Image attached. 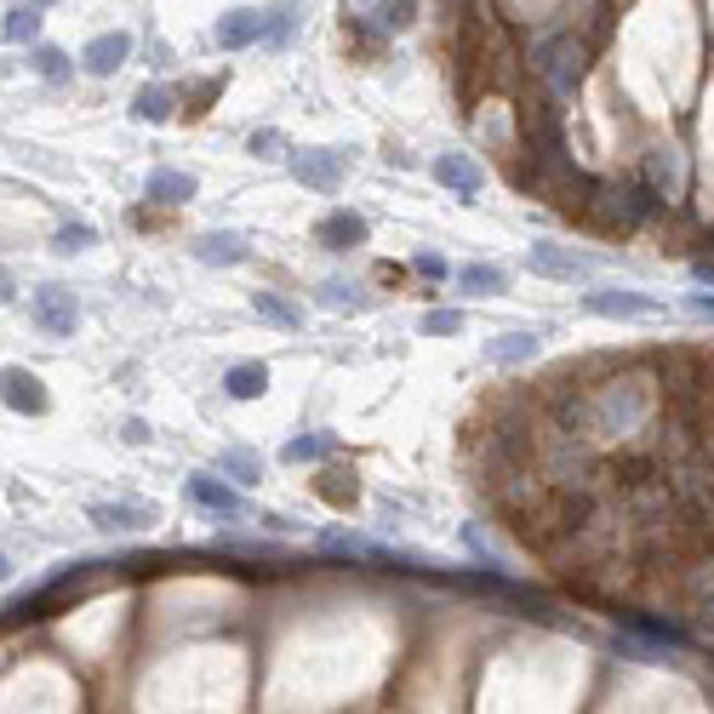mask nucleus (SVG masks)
<instances>
[{
  "label": "nucleus",
  "instance_id": "16",
  "mask_svg": "<svg viewBox=\"0 0 714 714\" xmlns=\"http://www.w3.org/2000/svg\"><path fill=\"white\" fill-rule=\"evenodd\" d=\"M189 503L195 508H212V515H241L235 487H223L218 475H189Z\"/></svg>",
  "mask_w": 714,
  "mask_h": 714
},
{
  "label": "nucleus",
  "instance_id": "26",
  "mask_svg": "<svg viewBox=\"0 0 714 714\" xmlns=\"http://www.w3.org/2000/svg\"><path fill=\"white\" fill-rule=\"evenodd\" d=\"M315 492H320L331 508H349L354 498H361V487H354V475H349V469H326V475L315 480Z\"/></svg>",
  "mask_w": 714,
  "mask_h": 714
},
{
  "label": "nucleus",
  "instance_id": "30",
  "mask_svg": "<svg viewBox=\"0 0 714 714\" xmlns=\"http://www.w3.org/2000/svg\"><path fill=\"white\" fill-rule=\"evenodd\" d=\"M0 35H7V40H35V35H40V7H30V0H23V7L0 23Z\"/></svg>",
  "mask_w": 714,
  "mask_h": 714
},
{
  "label": "nucleus",
  "instance_id": "18",
  "mask_svg": "<svg viewBox=\"0 0 714 714\" xmlns=\"http://www.w3.org/2000/svg\"><path fill=\"white\" fill-rule=\"evenodd\" d=\"M223 389L235 395V400H258V395L269 389V366H264V361H241V366H229Z\"/></svg>",
  "mask_w": 714,
  "mask_h": 714
},
{
  "label": "nucleus",
  "instance_id": "19",
  "mask_svg": "<svg viewBox=\"0 0 714 714\" xmlns=\"http://www.w3.org/2000/svg\"><path fill=\"white\" fill-rule=\"evenodd\" d=\"M218 475H229L235 487H258V480H264V457L246 452V446H229V452L218 457Z\"/></svg>",
  "mask_w": 714,
  "mask_h": 714
},
{
  "label": "nucleus",
  "instance_id": "15",
  "mask_svg": "<svg viewBox=\"0 0 714 714\" xmlns=\"http://www.w3.org/2000/svg\"><path fill=\"white\" fill-rule=\"evenodd\" d=\"M583 309H589V315H611V320H634V315H652L657 303L641 297V292H589V297H583Z\"/></svg>",
  "mask_w": 714,
  "mask_h": 714
},
{
  "label": "nucleus",
  "instance_id": "25",
  "mask_svg": "<svg viewBox=\"0 0 714 714\" xmlns=\"http://www.w3.org/2000/svg\"><path fill=\"white\" fill-rule=\"evenodd\" d=\"M292 23H297V0H274V7H264V46H280L292 35Z\"/></svg>",
  "mask_w": 714,
  "mask_h": 714
},
{
  "label": "nucleus",
  "instance_id": "7",
  "mask_svg": "<svg viewBox=\"0 0 714 714\" xmlns=\"http://www.w3.org/2000/svg\"><path fill=\"white\" fill-rule=\"evenodd\" d=\"M86 520H92L97 531H143V526L161 520V508L143 503V498H120V503H92Z\"/></svg>",
  "mask_w": 714,
  "mask_h": 714
},
{
  "label": "nucleus",
  "instance_id": "31",
  "mask_svg": "<svg viewBox=\"0 0 714 714\" xmlns=\"http://www.w3.org/2000/svg\"><path fill=\"white\" fill-rule=\"evenodd\" d=\"M35 74H40V81H52V86H63L69 81V58L58 52V46H35Z\"/></svg>",
  "mask_w": 714,
  "mask_h": 714
},
{
  "label": "nucleus",
  "instance_id": "13",
  "mask_svg": "<svg viewBox=\"0 0 714 714\" xmlns=\"http://www.w3.org/2000/svg\"><path fill=\"white\" fill-rule=\"evenodd\" d=\"M195 177L189 172H177V166H155L149 172V184H143V195L155 200V207H184V200H195Z\"/></svg>",
  "mask_w": 714,
  "mask_h": 714
},
{
  "label": "nucleus",
  "instance_id": "37",
  "mask_svg": "<svg viewBox=\"0 0 714 714\" xmlns=\"http://www.w3.org/2000/svg\"><path fill=\"white\" fill-rule=\"evenodd\" d=\"M686 309L703 315V320H714V297H709V292H692V297H686Z\"/></svg>",
  "mask_w": 714,
  "mask_h": 714
},
{
  "label": "nucleus",
  "instance_id": "11",
  "mask_svg": "<svg viewBox=\"0 0 714 714\" xmlns=\"http://www.w3.org/2000/svg\"><path fill=\"white\" fill-rule=\"evenodd\" d=\"M435 184H446L457 200H475L480 184H487V172H480L475 155H441V161H435Z\"/></svg>",
  "mask_w": 714,
  "mask_h": 714
},
{
  "label": "nucleus",
  "instance_id": "32",
  "mask_svg": "<svg viewBox=\"0 0 714 714\" xmlns=\"http://www.w3.org/2000/svg\"><path fill=\"white\" fill-rule=\"evenodd\" d=\"M92 241H97V229H92V223H63L58 235H52V246H58V251H86Z\"/></svg>",
  "mask_w": 714,
  "mask_h": 714
},
{
  "label": "nucleus",
  "instance_id": "20",
  "mask_svg": "<svg viewBox=\"0 0 714 714\" xmlns=\"http://www.w3.org/2000/svg\"><path fill=\"white\" fill-rule=\"evenodd\" d=\"M457 286L475 292V297H498V292H508V274L498 264H464L457 269Z\"/></svg>",
  "mask_w": 714,
  "mask_h": 714
},
{
  "label": "nucleus",
  "instance_id": "17",
  "mask_svg": "<svg viewBox=\"0 0 714 714\" xmlns=\"http://www.w3.org/2000/svg\"><path fill=\"white\" fill-rule=\"evenodd\" d=\"M623 623L641 634V641H652V646H686V641H692V634H686L680 623H669V618H646V611H629Z\"/></svg>",
  "mask_w": 714,
  "mask_h": 714
},
{
  "label": "nucleus",
  "instance_id": "9",
  "mask_svg": "<svg viewBox=\"0 0 714 714\" xmlns=\"http://www.w3.org/2000/svg\"><path fill=\"white\" fill-rule=\"evenodd\" d=\"M264 35V7H235V12H223L212 23V40L223 46V52H241V46H251Z\"/></svg>",
  "mask_w": 714,
  "mask_h": 714
},
{
  "label": "nucleus",
  "instance_id": "22",
  "mask_svg": "<svg viewBox=\"0 0 714 714\" xmlns=\"http://www.w3.org/2000/svg\"><path fill=\"white\" fill-rule=\"evenodd\" d=\"M320 303H326V309H349V315H361V309H372V292H366V286H354V280H326V286H320Z\"/></svg>",
  "mask_w": 714,
  "mask_h": 714
},
{
  "label": "nucleus",
  "instance_id": "5",
  "mask_svg": "<svg viewBox=\"0 0 714 714\" xmlns=\"http://www.w3.org/2000/svg\"><path fill=\"white\" fill-rule=\"evenodd\" d=\"M30 320L46 331V338H69L74 320H81V303H74L69 286H40V292L30 297Z\"/></svg>",
  "mask_w": 714,
  "mask_h": 714
},
{
  "label": "nucleus",
  "instance_id": "8",
  "mask_svg": "<svg viewBox=\"0 0 714 714\" xmlns=\"http://www.w3.org/2000/svg\"><path fill=\"white\" fill-rule=\"evenodd\" d=\"M366 235H372V223H366L361 212H349V207L326 212V218L315 223V241H320L326 251H354V246H366Z\"/></svg>",
  "mask_w": 714,
  "mask_h": 714
},
{
  "label": "nucleus",
  "instance_id": "24",
  "mask_svg": "<svg viewBox=\"0 0 714 714\" xmlns=\"http://www.w3.org/2000/svg\"><path fill=\"white\" fill-rule=\"evenodd\" d=\"M251 309H258L269 326H280V331H297V326H303V315L292 309L286 297H274V292H251Z\"/></svg>",
  "mask_w": 714,
  "mask_h": 714
},
{
  "label": "nucleus",
  "instance_id": "21",
  "mask_svg": "<svg viewBox=\"0 0 714 714\" xmlns=\"http://www.w3.org/2000/svg\"><path fill=\"white\" fill-rule=\"evenodd\" d=\"M172 109H177V92H172V86H143V92L132 97V115H138L143 126L172 120Z\"/></svg>",
  "mask_w": 714,
  "mask_h": 714
},
{
  "label": "nucleus",
  "instance_id": "39",
  "mask_svg": "<svg viewBox=\"0 0 714 714\" xmlns=\"http://www.w3.org/2000/svg\"><path fill=\"white\" fill-rule=\"evenodd\" d=\"M12 577V560H7V549H0V583H7Z\"/></svg>",
  "mask_w": 714,
  "mask_h": 714
},
{
  "label": "nucleus",
  "instance_id": "35",
  "mask_svg": "<svg viewBox=\"0 0 714 714\" xmlns=\"http://www.w3.org/2000/svg\"><path fill=\"white\" fill-rule=\"evenodd\" d=\"M412 269L423 274V280H446L452 269H446V258H441V251H418V258H412Z\"/></svg>",
  "mask_w": 714,
  "mask_h": 714
},
{
  "label": "nucleus",
  "instance_id": "34",
  "mask_svg": "<svg viewBox=\"0 0 714 714\" xmlns=\"http://www.w3.org/2000/svg\"><path fill=\"white\" fill-rule=\"evenodd\" d=\"M246 149H251V155H258V161H274V155H280V149H286V138H280V132H274V126H258V132H251V138H246Z\"/></svg>",
  "mask_w": 714,
  "mask_h": 714
},
{
  "label": "nucleus",
  "instance_id": "2",
  "mask_svg": "<svg viewBox=\"0 0 714 714\" xmlns=\"http://www.w3.org/2000/svg\"><path fill=\"white\" fill-rule=\"evenodd\" d=\"M583 212H589L600 229H634L663 212V200L652 184H595L589 200H583Z\"/></svg>",
  "mask_w": 714,
  "mask_h": 714
},
{
  "label": "nucleus",
  "instance_id": "1",
  "mask_svg": "<svg viewBox=\"0 0 714 714\" xmlns=\"http://www.w3.org/2000/svg\"><path fill=\"white\" fill-rule=\"evenodd\" d=\"M531 74H538L554 97H577L583 74H589V46L577 35H543L531 46Z\"/></svg>",
  "mask_w": 714,
  "mask_h": 714
},
{
  "label": "nucleus",
  "instance_id": "38",
  "mask_svg": "<svg viewBox=\"0 0 714 714\" xmlns=\"http://www.w3.org/2000/svg\"><path fill=\"white\" fill-rule=\"evenodd\" d=\"M12 292H17L12 286V269H0V303H12Z\"/></svg>",
  "mask_w": 714,
  "mask_h": 714
},
{
  "label": "nucleus",
  "instance_id": "40",
  "mask_svg": "<svg viewBox=\"0 0 714 714\" xmlns=\"http://www.w3.org/2000/svg\"><path fill=\"white\" fill-rule=\"evenodd\" d=\"M30 7H40V12H46V7H58V0H30Z\"/></svg>",
  "mask_w": 714,
  "mask_h": 714
},
{
  "label": "nucleus",
  "instance_id": "4",
  "mask_svg": "<svg viewBox=\"0 0 714 714\" xmlns=\"http://www.w3.org/2000/svg\"><path fill=\"white\" fill-rule=\"evenodd\" d=\"M0 406L17 418H40L46 406H52V395H46V384L30 366H0Z\"/></svg>",
  "mask_w": 714,
  "mask_h": 714
},
{
  "label": "nucleus",
  "instance_id": "12",
  "mask_svg": "<svg viewBox=\"0 0 714 714\" xmlns=\"http://www.w3.org/2000/svg\"><path fill=\"white\" fill-rule=\"evenodd\" d=\"M538 349H543V331H498V338H487V361L492 366H526Z\"/></svg>",
  "mask_w": 714,
  "mask_h": 714
},
{
  "label": "nucleus",
  "instance_id": "23",
  "mask_svg": "<svg viewBox=\"0 0 714 714\" xmlns=\"http://www.w3.org/2000/svg\"><path fill=\"white\" fill-rule=\"evenodd\" d=\"M646 184H652L657 195H675V189H680V155H675V149H652Z\"/></svg>",
  "mask_w": 714,
  "mask_h": 714
},
{
  "label": "nucleus",
  "instance_id": "36",
  "mask_svg": "<svg viewBox=\"0 0 714 714\" xmlns=\"http://www.w3.org/2000/svg\"><path fill=\"white\" fill-rule=\"evenodd\" d=\"M120 435H126V446H149V423H143V418H126Z\"/></svg>",
  "mask_w": 714,
  "mask_h": 714
},
{
  "label": "nucleus",
  "instance_id": "14",
  "mask_svg": "<svg viewBox=\"0 0 714 714\" xmlns=\"http://www.w3.org/2000/svg\"><path fill=\"white\" fill-rule=\"evenodd\" d=\"M246 235H235V229H212V235H200V246H195V258L200 264H218V269H229V264H246Z\"/></svg>",
  "mask_w": 714,
  "mask_h": 714
},
{
  "label": "nucleus",
  "instance_id": "10",
  "mask_svg": "<svg viewBox=\"0 0 714 714\" xmlns=\"http://www.w3.org/2000/svg\"><path fill=\"white\" fill-rule=\"evenodd\" d=\"M126 58H132V35L126 30H109V35H97V40H86V52H81V63H86V74H115V69H126Z\"/></svg>",
  "mask_w": 714,
  "mask_h": 714
},
{
  "label": "nucleus",
  "instance_id": "6",
  "mask_svg": "<svg viewBox=\"0 0 714 714\" xmlns=\"http://www.w3.org/2000/svg\"><path fill=\"white\" fill-rule=\"evenodd\" d=\"M526 269L531 274H543V280H589L595 274V258H577V251H566V246H549V241H538V246H526Z\"/></svg>",
  "mask_w": 714,
  "mask_h": 714
},
{
  "label": "nucleus",
  "instance_id": "3",
  "mask_svg": "<svg viewBox=\"0 0 714 714\" xmlns=\"http://www.w3.org/2000/svg\"><path fill=\"white\" fill-rule=\"evenodd\" d=\"M292 177L303 189H320V195H338L343 177H349V149H292Z\"/></svg>",
  "mask_w": 714,
  "mask_h": 714
},
{
  "label": "nucleus",
  "instance_id": "28",
  "mask_svg": "<svg viewBox=\"0 0 714 714\" xmlns=\"http://www.w3.org/2000/svg\"><path fill=\"white\" fill-rule=\"evenodd\" d=\"M326 452H331V435H297V441L280 446V457H286V464H320Z\"/></svg>",
  "mask_w": 714,
  "mask_h": 714
},
{
  "label": "nucleus",
  "instance_id": "27",
  "mask_svg": "<svg viewBox=\"0 0 714 714\" xmlns=\"http://www.w3.org/2000/svg\"><path fill=\"white\" fill-rule=\"evenodd\" d=\"M320 549H331V554H349V560H389V549H384V543L343 538V531H326V538H320Z\"/></svg>",
  "mask_w": 714,
  "mask_h": 714
},
{
  "label": "nucleus",
  "instance_id": "33",
  "mask_svg": "<svg viewBox=\"0 0 714 714\" xmlns=\"http://www.w3.org/2000/svg\"><path fill=\"white\" fill-rule=\"evenodd\" d=\"M412 12H418V0H384V7H377V30H406Z\"/></svg>",
  "mask_w": 714,
  "mask_h": 714
},
{
  "label": "nucleus",
  "instance_id": "29",
  "mask_svg": "<svg viewBox=\"0 0 714 714\" xmlns=\"http://www.w3.org/2000/svg\"><path fill=\"white\" fill-rule=\"evenodd\" d=\"M464 326H469V320H464V309H429V315L418 320L423 338H457Z\"/></svg>",
  "mask_w": 714,
  "mask_h": 714
}]
</instances>
